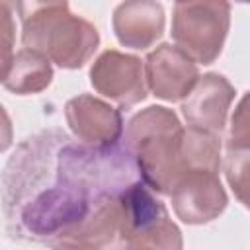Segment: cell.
Segmentation results:
<instances>
[{
	"instance_id": "cell-13",
	"label": "cell",
	"mask_w": 250,
	"mask_h": 250,
	"mask_svg": "<svg viewBox=\"0 0 250 250\" xmlns=\"http://www.w3.org/2000/svg\"><path fill=\"white\" fill-rule=\"evenodd\" d=\"M227 180L240 199L242 205H248L246 189H248V115H246V100L240 102L236 115L232 117L230 137L227 145Z\"/></svg>"
},
{
	"instance_id": "cell-18",
	"label": "cell",
	"mask_w": 250,
	"mask_h": 250,
	"mask_svg": "<svg viewBox=\"0 0 250 250\" xmlns=\"http://www.w3.org/2000/svg\"><path fill=\"white\" fill-rule=\"evenodd\" d=\"M236 2H240V4H244V2H248V0H236Z\"/></svg>"
},
{
	"instance_id": "cell-6",
	"label": "cell",
	"mask_w": 250,
	"mask_h": 250,
	"mask_svg": "<svg viewBox=\"0 0 250 250\" xmlns=\"http://www.w3.org/2000/svg\"><path fill=\"white\" fill-rule=\"evenodd\" d=\"M90 82L94 90L121 107H133L146 98V82L143 61L115 49L104 51L90 66Z\"/></svg>"
},
{
	"instance_id": "cell-17",
	"label": "cell",
	"mask_w": 250,
	"mask_h": 250,
	"mask_svg": "<svg viewBox=\"0 0 250 250\" xmlns=\"http://www.w3.org/2000/svg\"><path fill=\"white\" fill-rule=\"evenodd\" d=\"M0 2H4V4H10V6H16V0H0Z\"/></svg>"
},
{
	"instance_id": "cell-4",
	"label": "cell",
	"mask_w": 250,
	"mask_h": 250,
	"mask_svg": "<svg viewBox=\"0 0 250 250\" xmlns=\"http://www.w3.org/2000/svg\"><path fill=\"white\" fill-rule=\"evenodd\" d=\"M119 207V248H182L178 225L170 219L166 205L141 178L121 189Z\"/></svg>"
},
{
	"instance_id": "cell-1",
	"label": "cell",
	"mask_w": 250,
	"mask_h": 250,
	"mask_svg": "<svg viewBox=\"0 0 250 250\" xmlns=\"http://www.w3.org/2000/svg\"><path fill=\"white\" fill-rule=\"evenodd\" d=\"M139 174L121 145L98 148L61 129L25 139L2 174V209L14 238L72 248L94 213Z\"/></svg>"
},
{
	"instance_id": "cell-7",
	"label": "cell",
	"mask_w": 250,
	"mask_h": 250,
	"mask_svg": "<svg viewBox=\"0 0 250 250\" xmlns=\"http://www.w3.org/2000/svg\"><path fill=\"white\" fill-rule=\"evenodd\" d=\"M172 209L188 225H203L217 219L229 203L219 172L188 170L178 178L172 191Z\"/></svg>"
},
{
	"instance_id": "cell-9",
	"label": "cell",
	"mask_w": 250,
	"mask_h": 250,
	"mask_svg": "<svg viewBox=\"0 0 250 250\" xmlns=\"http://www.w3.org/2000/svg\"><path fill=\"white\" fill-rule=\"evenodd\" d=\"M143 68L146 88L164 102L184 100L199 78L197 62L172 43L150 51Z\"/></svg>"
},
{
	"instance_id": "cell-8",
	"label": "cell",
	"mask_w": 250,
	"mask_h": 250,
	"mask_svg": "<svg viewBox=\"0 0 250 250\" xmlns=\"http://www.w3.org/2000/svg\"><path fill=\"white\" fill-rule=\"evenodd\" d=\"M64 117L72 135L84 145L107 148L121 141V111L92 94H80L68 100L64 105Z\"/></svg>"
},
{
	"instance_id": "cell-3",
	"label": "cell",
	"mask_w": 250,
	"mask_h": 250,
	"mask_svg": "<svg viewBox=\"0 0 250 250\" xmlns=\"http://www.w3.org/2000/svg\"><path fill=\"white\" fill-rule=\"evenodd\" d=\"M21 43L61 68L84 66L100 45L98 29L66 6H51L21 20Z\"/></svg>"
},
{
	"instance_id": "cell-2",
	"label": "cell",
	"mask_w": 250,
	"mask_h": 250,
	"mask_svg": "<svg viewBox=\"0 0 250 250\" xmlns=\"http://www.w3.org/2000/svg\"><path fill=\"white\" fill-rule=\"evenodd\" d=\"M121 141L139 178L160 195H168L188 172L184 125L168 107L150 105L133 115Z\"/></svg>"
},
{
	"instance_id": "cell-15",
	"label": "cell",
	"mask_w": 250,
	"mask_h": 250,
	"mask_svg": "<svg viewBox=\"0 0 250 250\" xmlns=\"http://www.w3.org/2000/svg\"><path fill=\"white\" fill-rule=\"evenodd\" d=\"M68 0H16V8H18V14L21 20H25L27 16L39 12V10H45V8H51V6H66Z\"/></svg>"
},
{
	"instance_id": "cell-5",
	"label": "cell",
	"mask_w": 250,
	"mask_h": 250,
	"mask_svg": "<svg viewBox=\"0 0 250 250\" xmlns=\"http://www.w3.org/2000/svg\"><path fill=\"white\" fill-rule=\"evenodd\" d=\"M230 27L229 0H176L172 39L189 59L211 64L219 59Z\"/></svg>"
},
{
	"instance_id": "cell-10",
	"label": "cell",
	"mask_w": 250,
	"mask_h": 250,
	"mask_svg": "<svg viewBox=\"0 0 250 250\" xmlns=\"http://www.w3.org/2000/svg\"><path fill=\"white\" fill-rule=\"evenodd\" d=\"M234 96V86L223 74L207 72L197 78L193 88L182 100V113L189 127L219 135L227 123Z\"/></svg>"
},
{
	"instance_id": "cell-14",
	"label": "cell",
	"mask_w": 250,
	"mask_h": 250,
	"mask_svg": "<svg viewBox=\"0 0 250 250\" xmlns=\"http://www.w3.org/2000/svg\"><path fill=\"white\" fill-rule=\"evenodd\" d=\"M14 12L16 6L0 2V82H4L14 59V43H16Z\"/></svg>"
},
{
	"instance_id": "cell-12",
	"label": "cell",
	"mask_w": 250,
	"mask_h": 250,
	"mask_svg": "<svg viewBox=\"0 0 250 250\" xmlns=\"http://www.w3.org/2000/svg\"><path fill=\"white\" fill-rule=\"evenodd\" d=\"M51 80H53L51 61L39 51L23 47L14 55L10 70L4 78V86L12 94L29 96L47 90Z\"/></svg>"
},
{
	"instance_id": "cell-11",
	"label": "cell",
	"mask_w": 250,
	"mask_h": 250,
	"mask_svg": "<svg viewBox=\"0 0 250 250\" xmlns=\"http://www.w3.org/2000/svg\"><path fill=\"white\" fill-rule=\"evenodd\" d=\"M111 25L123 47L143 51L162 37L166 14L158 0H123L113 10Z\"/></svg>"
},
{
	"instance_id": "cell-16",
	"label": "cell",
	"mask_w": 250,
	"mask_h": 250,
	"mask_svg": "<svg viewBox=\"0 0 250 250\" xmlns=\"http://www.w3.org/2000/svg\"><path fill=\"white\" fill-rule=\"evenodd\" d=\"M14 143V127H12V119L6 113V109L0 104V152L8 150Z\"/></svg>"
}]
</instances>
